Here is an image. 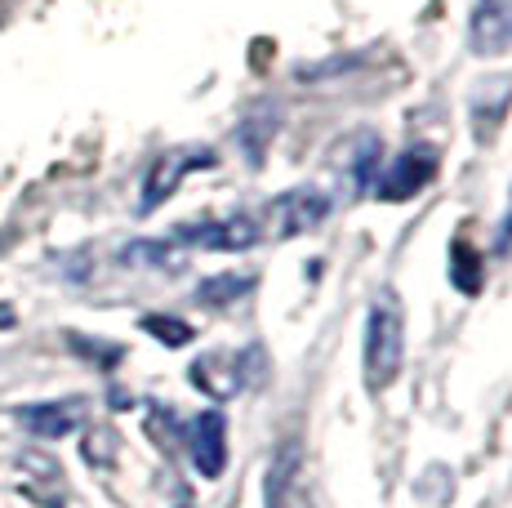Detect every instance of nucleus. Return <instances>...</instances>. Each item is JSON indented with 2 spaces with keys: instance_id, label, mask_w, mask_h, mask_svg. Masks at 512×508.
Here are the masks:
<instances>
[{
  "instance_id": "obj_17",
  "label": "nucleus",
  "mask_w": 512,
  "mask_h": 508,
  "mask_svg": "<svg viewBox=\"0 0 512 508\" xmlns=\"http://www.w3.org/2000/svg\"><path fill=\"white\" fill-rule=\"evenodd\" d=\"M143 330L152 339H161L165 348H187L192 344V326L179 317H161V312H152V317H143Z\"/></svg>"
},
{
  "instance_id": "obj_20",
  "label": "nucleus",
  "mask_w": 512,
  "mask_h": 508,
  "mask_svg": "<svg viewBox=\"0 0 512 508\" xmlns=\"http://www.w3.org/2000/svg\"><path fill=\"white\" fill-rule=\"evenodd\" d=\"M179 508H192V504H179Z\"/></svg>"
},
{
  "instance_id": "obj_15",
  "label": "nucleus",
  "mask_w": 512,
  "mask_h": 508,
  "mask_svg": "<svg viewBox=\"0 0 512 508\" xmlns=\"http://www.w3.org/2000/svg\"><path fill=\"white\" fill-rule=\"evenodd\" d=\"M450 281H455L464 295H477L481 290V254L472 250L464 237L450 246Z\"/></svg>"
},
{
  "instance_id": "obj_7",
  "label": "nucleus",
  "mask_w": 512,
  "mask_h": 508,
  "mask_svg": "<svg viewBox=\"0 0 512 508\" xmlns=\"http://www.w3.org/2000/svg\"><path fill=\"white\" fill-rule=\"evenodd\" d=\"M187 451L201 477H219L228 468V415L223 410H201L187 428Z\"/></svg>"
},
{
  "instance_id": "obj_8",
  "label": "nucleus",
  "mask_w": 512,
  "mask_h": 508,
  "mask_svg": "<svg viewBox=\"0 0 512 508\" xmlns=\"http://www.w3.org/2000/svg\"><path fill=\"white\" fill-rule=\"evenodd\" d=\"M468 45H472V54H481V58L512 50V0H477V5H472Z\"/></svg>"
},
{
  "instance_id": "obj_19",
  "label": "nucleus",
  "mask_w": 512,
  "mask_h": 508,
  "mask_svg": "<svg viewBox=\"0 0 512 508\" xmlns=\"http://www.w3.org/2000/svg\"><path fill=\"white\" fill-rule=\"evenodd\" d=\"M0 326H14V312L9 308H0Z\"/></svg>"
},
{
  "instance_id": "obj_9",
  "label": "nucleus",
  "mask_w": 512,
  "mask_h": 508,
  "mask_svg": "<svg viewBox=\"0 0 512 508\" xmlns=\"http://www.w3.org/2000/svg\"><path fill=\"white\" fill-rule=\"evenodd\" d=\"M508 107H512V76H495V81L472 90V134H477V143L495 139Z\"/></svg>"
},
{
  "instance_id": "obj_13",
  "label": "nucleus",
  "mask_w": 512,
  "mask_h": 508,
  "mask_svg": "<svg viewBox=\"0 0 512 508\" xmlns=\"http://www.w3.org/2000/svg\"><path fill=\"white\" fill-rule=\"evenodd\" d=\"M183 259H187V250L174 246L170 237H161V241H134V246L121 250V263H147V268H156V272H179Z\"/></svg>"
},
{
  "instance_id": "obj_5",
  "label": "nucleus",
  "mask_w": 512,
  "mask_h": 508,
  "mask_svg": "<svg viewBox=\"0 0 512 508\" xmlns=\"http://www.w3.org/2000/svg\"><path fill=\"white\" fill-rule=\"evenodd\" d=\"M330 214V197L321 188H294V192H281L277 201L268 205V228L272 237H303L312 232L321 219Z\"/></svg>"
},
{
  "instance_id": "obj_3",
  "label": "nucleus",
  "mask_w": 512,
  "mask_h": 508,
  "mask_svg": "<svg viewBox=\"0 0 512 508\" xmlns=\"http://www.w3.org/2000/svg\"><path fill=\"white\" fill-rule=\"evenodd\" d=\"M259 223L250 219V214H223V219H201V223H183V228L170 232L174 246H201V250H250L254 241H259Z\"/></svg>"
},
{
  "instance_id": "obj_12",
  "label": "nucleus",
  "mask_w": 512,
  "mask_h": 508,
  "mask_svg": "<svg viewBox=\"0 0 512 508\" xmlns=\"http://www.w3.org/2000/svg\"><path fill=\"white\" fill-rule=\"evenodd\" d=\"M254 290V277L250 272H219V277H205L201 286H196V304L205 308H228L236 304L241 295H250Z\"/></svg>"
},
{
  "instance_id": "obj_4",
  "label": "nucleus",
  "mask_w": 512,
  "mask_h": 508,
  "mask_svg": "<svg viewBox=\"0 0 512 508\" xmlns=\"http://www.w3.org/2000/svg\"><path fill=\"white\" fill-rule=\"evenodd\" d=\"M263 370V353L259 348H245V353H210L192 366V384L205 388L210 397H236L254 375Z\"/></svg>"
},
{
  "instance_id": "obj_14",
  "label": "nucleus",
  "mask_w": 512,
  "mask_h": 508,
  "mask_svg": "<svg viewBox=\"0 0 512 508\" xmlns=\"http://www.w3.org/2000/svg\"><path fill=\"white\" fill-rule=\"evenodd\" d=\"M272 134H277V112L272 107H259V112H250L241 121V130H236V143H241V152L250 156L254 165L263 161V148L272 143Z\"/></svg>"
},
{
  "instance_id": "obj_2",
  "label": "nucleus",
  "mask_w": 512,
  "mask_h": 508,
  "mask_svg": "<svg viewBox=\"0 0 512 508\" xmlns=\"http://www.w3.org/2000/svg\"><path fill=\"white\" fill-rule=\"evenodd\" d=\"M214 148H201V143H187V148H170L165 156H156L152 170L143 179V201H139V214H152L156 205H165L179 192V183L187 179L192 170H214Z\"/></svg>"
},
{
  "instance_id": "obj_1",
  "label": "nucleus",
  "mask_w": 512,
  "mask_h": 508,
  "mask_svg": "<svg viewBox=\"0 0 512 508\" xmlns=\"http://www.w3.org/2000/svg\"><path fill=\"white\" fill-rule=\"evenodd\" d=\"M406 361V317H401V299L392 290L374 295L366 312V335H361V366H366V388L383 393L392 379L401 375Z\"/></svg>"
},
{
  "instance_id": "obj_18",
  "label": "nucleus",
  "mask_w": 512,
  "mask_h": 508,
  "mask_svg": "<svg viewBox=\"0 0 512 508\" xmlns=\"http://www.w3.org/2000/svg\"><path fill=\"white\" fill-rule=\"evenodd\" d=\"M495 250H512V201H508L504 223H499V241H495Z\"/></svg>"
},
{
  "instance_id": "obj_6",
  "label": "nucleus",
  "mask_w": 512,
  "mask_h": 508,
  "mask_svg": "<svg viewBox=\"0 0 512 508\" xmlns=\"http://www.w3.org/2000/svg\"><path fill=\"white\" fill-rule=\"evenodd\" d=\"M432 179H437V156L428 148H410L392 165H383V174L374 179V197L379 201H410L415 192L428 188Z\"/></svg>"
},
{
  "instance_id": "obj_11",
  "label": "nucleus",
  "mask_w": 512,
  "mask_h": 508,
  "mask_svg": "<svg viewBox=\"0 0 512 508\" xmlns=\"http://www.w3.org/2000/svg\"><path fill=\"white\" fill-rule=\"evenodd\" d=\"M76 410H81V402H41V406H23L18 410V424L32 428L36 437H67L76 428Z\"/></svg>"
},
{
  "instance_id": "obj_16",
  "label": "nucleus",
  "mask_w": 512,
  "mask_h": 508,
  "mask_svg": "<svg viewBox=\"0 0 512 508\" xmlns=\"http://www.w3.org/2000/svg\"><path fill=\"white\" fill-rule=\"evenodd\" d=\"M379 165H383V143L366 134V139L357 143V156H352V183H357L361 192L374 188V179H379Z\"/></svg>"
},
{
  "instance_id": "obj_10",
  "label": "nucleus",
  "mask_w": 512,
  "mask_h": 508,
  "mask_svg": "<svg viewBox=\"0 0 512 508\" xmlns=\"http://www.w3.org/2000/svg\"><path fill=\"white\" fill-rule=\"evenodd\" d=\"M299 468H303L299 437H285V442L277 446V455H272L268 495H263V504H268V508H285V500H290V491H294V482H299Z\"/></svg>"
}]
</instances>
